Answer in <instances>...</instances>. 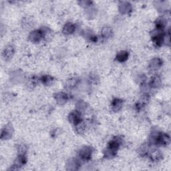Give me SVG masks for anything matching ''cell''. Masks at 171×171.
Returning <instances> with one entry per match:
<instances>
[{"mask_svg": "<svg viewBox=\"0 0 171 171\" xmlns=\"http://www.w3.org/2000/svg\"><path fill=\"white\" fill-rule=\"evenodd\" d=\"M45 36V32L41 29H36L32 32L29 35V40L34 43H38L42 41Z\"/></svg>", "mask_w": 171, "mask_h": 171, "instance_id": "6da1fadb", "label": "cell"}, {"mask_svg": "<svg viewBox=\"0 0 171 171\" xmlns=\"http://www.w3.org/2000/svg\"><path fill=\"white\" fill-rule=\"evenodd\" d=\"M93 150L90 146H84L82 147L80 152H79V156L82 160L88 161L90 160L92 155Z\"/></svg>", "mask_w": 171, "mask_h": 171, "instance_id": "7a4b0ae2", "label": "cell"}, {"mask_svg": "<svg viewBox=\"0 0 171 171\" xmlns=\"http://www.w3.org/2000/svg\"><path fill=\"white\" fill-rule=\"evenodd\" d=\"M68 120L70 123H72L74 126L79 124L82 121V118L81 112L78 110H74L70 113L68 116Z\"/></svg>", "mask_w": 171, "mask_h": 171, "instance_id": "3957f363", "label": "cell"}, {"mask_svg": "<svg viewBox=\"0 0 171 171\" xmlns=\"http://www.w3.org/2000/svg\"><path fill=\"white\" fill-rule=\"evenodd\" d=\"M156 144L161 146H167L170 144V137L165 133H159L156 140Z\"/></svg>", "mask_w": 171, "mask_h": 171, "instance_id": "277c9868", "label": "cell"}, {"mask_svg": "<svg viewBox=\"0 0 171 171\" xmlns=\"http://www.w3.org/2000/svg\"><path fill=\"white\" fill-rule=\"evenodd\" d=\"M26 162H27V159H26V156L25 155H19L17 156V159L16 160V162L12 166L11 168V170H17L19 169L21 166L24 165Z\"/></svg>", "mask_w": 171, "mask_h": 171, "instance_id": "5b68a950", "label": "cell"}, {"mask_svg": "<svg viewBox=\"0 0 171 171\" xmlns=\"http://www.w3.org/2000/svg\"><path fill=\"white\" fill-rule=\"evenodd\" d=\"M13 134V128L10 124L6 125L2 130L1 138L2 140L10 139Z\"/></svg>", "mask_w": 171, "mask_h": 171, "instance_id": "8992f818", "label": "cell"}, {"mask_svg": "<svg viewBox=\"0 0 171 171\" xmlns=\"http://www.w3.org/2000/svg\"><path fill=\"white\" fill-rule=\"evenodd\" d=\"M14 52H15V49L14 46L11 45H9L6 46L5 47V49L3 50V56L5 59L10 60L12 58L13 56H14Z\"/></svg>", "mask_w": 171, "mask_h": 171, "instance_id": "52a82bcc", "label": "cell"}, {"mask_svg": "<svg viewBox=\"0 0 171 171\" xmlns=\"http://www.w3.org/2000/svg\"><path fill=\"white\" fill-rule=\"evenodd\" d=\"M54 98L56 100L57 103L58 104L62 105L68 101V96L64 92H58L54 95Z\"/></svg>", "mask_w": 171, "mask_h": 171, "instance_id": "ba28073f", "label": "cell"}, {"mask_svg": "<svg viewBox=\"0 0 171 171\" xmlns=\"http://www.w3.org/2000/svg\"><path fill=\"white\" fill-rule=\"evenodd\" d=\"M149 153V157L151 159V160L154 162H157L160 160V159L163 157V155L160 151L158 149H154L153 151H151Z\"/></svg>", "mask_w": 171, "mask_h": 171, "instance_id": "9c48e42d", "label": "cell"}, {"mask_svg": "<svg viewBox=\"0 0 171 171\" xmlns=\"http://www.w3.org/2000/svg\"><path fill=\"white\" fill-rule=\"evenodd\" d=\"M122 104H123V102H122V100L119 98H115L112 100L111 104V107L112 110L116 112L120 111L122 109Z\"/></svg>", "mask_w": 171, "mask_h": 171, "instance_id": "30bf717a", "label": "cell"}, {"mask_svg": "<svg viewBox=\"0 0 171 171\" xmlns=\"http://www.w3.org/2000/svg\"><path fill=\"white\" fill-rule=\"evenodd\" d=\"M119 10L122 14H128L132 10V6L128 2H122L119 6Z\"/></svg>", "mask_w": 171, "mask_h": 171, "instance_id": "8fae6325", "label": "cell"}, {"mask_svg": "<svg viewBox=\"0 0 171 171\" xmlns=\"http://www.w3.org/2000/svg\"><path fill=\"white\" fill-rule=\"evenodd\" d=\"M76 25L72 23H67L65 24L64 25V27L63 28V32L65 34H72L74 32L76 31Z\"/></svg>", "mask_w": 171, "mask_h": 171, "instance_id": "7c38bea8", "label": "cell"}, {"mask_svg": "<svg viewBox=\"0 0 171 171\" xmlns=\"http://www.w3.org/2000/svg\"><path fill=\"white\" fill-rule=\"evenodd\" d=\"M120 145V139H113L110 142L108 143V148L110 149V150L115 151L117 152L118 149L119 148Z\"/></svg>", "mask_w": 171, "mask_h": 171, "instance_id": "4fadbf2b", "label": "cell"}, {"mask_svg": "<svg viewBox=\"0 0 171 171\" xmlns=\"http://www.w3.org/2000/svg\"><path fill=\"white\" fill-rule=\"evenodd\" d=\"M80 166V163H79V161L78 160L72 159L68 162L67 169L70 170H78Z\"/></svg>", "mask_w": 171, "mask_h": 171, "instance_id": "5bb4252c", "label": "cell"}, {"mask_svg": "<svg viewBox=\"0 0 171 171\" xmlns=\"http://www.w3.org/2000/svg\"><path fill=\"white\" fill-rule=\"evenodd\" d=\"M129 54L126 51H120L116 55V60L120 62H124L128 58Z\"/></svg>", "mask_w": 171, "mask_h": 171, "instance_id": "9a60e30c", "label": "cell"}, {"mask_svg": "<svg viewBox=\"0 0 171 171\" xmlns=\"http://www.w3.org/2000/svg\"><path fill=\"white\" fill-rule=\"evenodd\" d=\"M40 81L42 84L46 86H50L54 82V78L50 75H44L42 76L40 78Z\"/></svg>", "mask_w": 171, "mask_h": 171, "instance_id": "2e32d148", "label": "cell"}, {"mask_svg": "<svg viewBox=\"0 0 171 171\" xmlns=\"http://www.w3.org/2000/svg\"><path fill=\"white\" fill-rule=\"evenodd\" d=\"M162 64H163V61L159 58H154L151 60L150 63V68L152 70L159 69Z\"/></svg>", "mask_w": 171, "mask_h": 171, "instance_id": "e0dca14e", "label": "cell"}, {"mask_svg": "<svg viewBox=\"0 0 171 171\" xmlns=\"http://www.w3.org/2000/svg\"><path fill=\"white\" fill-rule=\"evenodd\" d=\"M161 85V79L159 76H156L152 78L150 82V86L152 88H159Z\"/></svg>", "mask_w": 171, "mask_h": 171, "instance_id": "ac0fdd59", "label": "cell"}, {"mask_svg": "<svg viewBox=\"0 0 171 171\" xmlns=\"http://www.w3.org/2000/svg\"><path fill=\"white\" fill-rule=\"evenodd\" d=\"M101 35L104 38H108L112 35V29L109 26H105L102 29Z\"/></svg>", "mask_w": 171, "mask_h": 171, "instance_id": "d6986e66", "label": "cell"}, {"mask_svg": "<svg viewBox=\"0 0 171 171\" xmlns=\"http://www.w3.org/2000/svg\"><path fill=\"white\" fill-rule=\"evenodd\" d=\"M138 152L139 154L142 156H146L148 152H149V146L147 144H144L142 146H140V147L138 149Z\"/></svg>", "mask_w": 171, "mask_h": 171, "instance_id": "ffe728a7", "label": "cell"}, {"mask_svg": "<svg viewBox=\"0 0 171 171\" xmlns=\"http://www.w3.org/2000/svg\"><path fill=\"white\" fill-rule=\"evenodd\" d=\"M75 128H76V131L78 134H82L85 132L86 124H84V122L82 121L81 122H80V123L75 126Z\"/></svg>", "mask_w": 171, "mask_h": 171, "instance_id": "44dd1931", "label": "cell"}, {"mask_svg": "<svg viewBox=\"0 0 171 171\" xmlns=\"http://www.w3.org/2000/svg\"><path fill=\"white\" fill-rule=\"evenodd\" d=\"M156 29L163 30L166 25V21L163 19H159L156 21Z\"/></svg>", "mask_w": 171, "mask_h": 171, "instance_id": "7402d4cb", "label": "cell"}, {"mask_svg": "<svg viewBox=\"0 0 171 171\" xmlns=\"http://www.w3.org/2000/svg\"><path fill=\"white\" fill-rule=\"evenodd\" d=\"M104 156L106 158H108V159H112V158L115 157L116 155V152L113 151L108 148L104 151Z\"/></svg>", "mask_w": 171, "mask_h": 171, "instance_id": "603a6c76", "label": "cell"}, {"mask_svg": "<svg viewBox=\"0 0 171 171\" xmlns=\"http://www.w3.org/2000/svg\"><path fill=\"white\" fill-rule=\"evenodd\" d=\"M78 82V80L76 78H72L70 79V80L68 81L67 82V87L69 88H73L74 87H75Z\"/></svg>", "mask_w": 171, "mask_h": 171, "instance_id": "cb8c5ba5", "label": "cell"}, {"mask_svg": "<svg viewBox=\"0 0 171 171\" xmlns=\"http://www.w3.org/2000/svg\"><path fill=\"white\" fill-rule=\"evenodd\" d=\"M23 25H24V28H31V26L33 25V21L31 19L25 18L23 21Z\"/></svg>", "mask_w": 171, "mask_h": 171, "instance_id": "d4e9b609", "label": "cell"}, {"mask_svg": "<svg viewBox=\"0 0 171 171\" xmlns=\"http://www.w3.org/2000/svg\"><path fill=\"white\" fill-rule=\"evenodd\" d=\"M36 84H37V79H36L35 77H33L29 80L28 82V86L30 87L31 88H33L34 86H36Z\"/></svg>", "mask_w": 171, "mask_h": 171, "instance_id": "484cf974", "label": "cell"}, {"mask_svg": "<svg viewBox=\"0 0 171 171\" xmlns=\"http://www.w3.org/2000/svg\"><path fill=\"white\" fill-rule=\"evenodd\" d=\"M27 151V147L25 144H20L18 147V152L19 155H25V152Z\"/></svg>", "mask_w": 171, "mask_h": 171, "instance_id": "4316f807", "label": "cell"}]
</instances>
